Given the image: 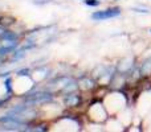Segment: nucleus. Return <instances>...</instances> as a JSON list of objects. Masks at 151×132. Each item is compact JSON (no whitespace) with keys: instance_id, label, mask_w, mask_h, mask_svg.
<instances>
[{"instance_id":"obj_1","label":"nucleus","mask_w":151,"mask_h":132,"mask_svg":"<svg viewBox=\"0 0 151 132\" xmlns=\"http://www.w3.org/2000/svg\"><path fill=\"white\" fill-rule=\"evenodd\" d=\"M119 15H121V9L118 7H114V8H107V9L93 12L90 19L94 21H102V20H109V19L118 17Z\"/></svg>"},{"instance_id":"obj_2","label":"nucleus","mask_w":151,"mask_h":132,"mask_svg":"<svg viewBox=\"0 0 151 132\" xmlns=\"http://www.w3.org/2000/svg\"><path fill=\"white\" fill-rule=\"evenodd\" d=\"M52 94L50 93H37L33 95H29L25 98V104H41V103H47V102L52 101Z\"/></svg>"},{"instance_id":"obj_3","label":"nucleus","mask_w":151,"mask_h":132,"mask_svg":"<svg viewBox=\"0 0 151 132\" xmlns=\"http://www.w3.org/2000/svg\"><path fill=\"white\" fill-rule=\"evenodd\" d=\"M78 102H80V98H78L77 95H74V94H68L66 98L64 99V103H65V106H68V107L77 106Z\"/></svg>"},{"instance_id":"obj_4","label":"nucleus","mask_w":151,"mask_h":132,"mask_svg":"<svg viewBox=\"0 0 151 132\" xmlns=\"http://www.w3.org/2000/svg\"><path fill=\"white\" fill-rule=\"evenodd\" d=\"M142 74L143 75L151 74V58H147L143 62V65H142Z\"/></svg>"},{"instance_id":"obj_5","label":"nucleus","mask_w":151,"mask_h":132,"mask_svg":"<svg viewBox=\"0 0 151 132\" xmlns=\"http://www.w3.org/2000/svg\"><path fill=\"white\" fill-rule=\"evenodd\" d=\"M85 4L89 5V7H98L101 4L99 0H85Z\"/></svg>"},{"instance_id":"obj_6","label":"nucleus","mask_w":151,"mask_h":132,"mask_svg":"<svg viewBox=\"0 0 151 132\" xmlns=\"http://www.w3.org/2000/svg\"><path fill=\"white\" fill-rule=\"evenodd\" d=\"M24 56H25L24 50H19V52L15 53V56H13V60H20V58H23Z\"/></svg>"},{"instance_id":"obj_7","label":"nucleus","mask_w":151,"mask_h":132,"mask_svg":"<svg viewBox=\"0 0 151 132\" xmlns=\"http://www.w3.org/2000/svg\"><path fill=\"white\" fill-rule=\"evenodd\" d=\"M134 12H138V13H146V15H149V11H147V9H139V8H134Z\"/></svg>"},{"instance_id":"obj_8","label":"nucleus","mask_w":151,"mask_h":132,"mask_svg":"<svg viewBox=\"0 0 151 132\" xmlns=\"http://www.w3.org/2000/svg\"><path fill=\"white\" fill-rule=\"evenodd\" d=\"M83 1H85V0H83Z\"/></svg>"}]
</instances>
